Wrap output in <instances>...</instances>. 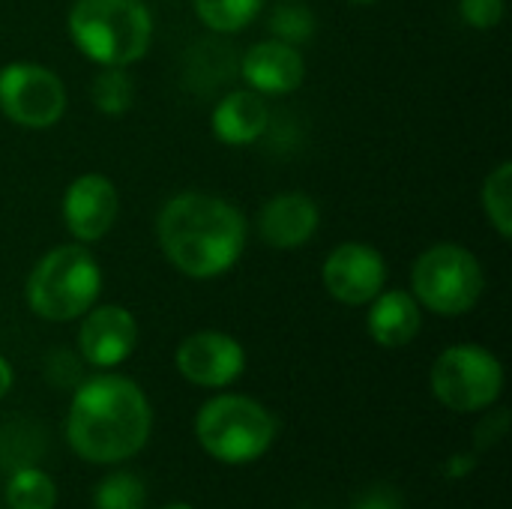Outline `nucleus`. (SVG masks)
Listing matches in <instances>:
<instances>
[{"label":"nucleus","instance_id":"18","mask_svg":"<svg viewBox=\"0 0 512 509\" xmlns=\"http://www.w3.org/2000/svg\"><path fill=\"white\" fill-rule=\"evenodd\" d=\"M90 99L99 114L120 117L132 108L135 99V84L126 75L123 66H102V72L90 84Z\"/></svg>","mask_w":512,"mask_h":509},{"label":"nucleus","instance_id":"28","mask_svg":"<svg viewBox=\"0 0 512 509\" xmlns=\"http://www.w3.org/2000/svg\"><path fill=\"white\" fill-rule=\"evenodd\" d=\"M282 3H297V0H282Z\"/></svg>","mask_w":512,"mask_h":509},{"label":"nucleus","instance_id":"25","mask_svg":"<svg viewBox=\"0 0 512 509\" xmlns=\"http://www.w3.org/2000/svg\"><path fill=\"white\" fill-rule=\"evenodd\" d=\"M12 366H9V360L6 357H0V399L12 390Z\"/></svg>","mask_w":512,"mask_h":509},{"label":"nucleus","instance_id":"11","mask_svg":"<svg viewBox=\"0 0 512 509\" xmlns=\"http://www.w3.org/2000/svg\"><path fill=\"white\" fill-rule=\"evenodd\" d=\"M60 210H63L66 231L78 243H96L111 231L120 210V195L105 174L90 171L69 183Z\"/></svg>","mask_w":512,"mask_h":509},{"label":"nucleus","instance_id":"17","mask_svg":"<svg viewBox=\"0 0 512 509\" xmlns=\"http://www.w3.org/2000/svg\"><path fill=\"white\" fill-rule=\"evenodd\" d=\"M483 213L492 222V228L510 240L512 237V162H501L489 177L483 180Z\"/></svg>","mask_w":512,"mask_h":509},{"label":"nucleus","instance_id":"3","mask_svg":"<svg viewBox=\"0 0 512 509\" xmlns=\"http://www.w3.org/2000/svg\"><path fill=\"white\" fill-rule=\"evenodd\" d=\"M69 36L96 66L138 63L153 39V15L144 0H75Z\"/></svg>","mask_w":512,"mask_h":509},{"label":"nucleus","instance_id":"10","mask_svg":"<svg viewBox=\"0 0 512 509\" xmlns=\"http://www.w3.org/2000/svg\"><path fill=\"white\" fill-rule=\"evenodd\" d=\"M177 372L195 384V387H228L234 384L243 369H246V351L243 345L219 330H201L192 333L180 342L177 354H174Z\"/></svg>","mask_w":512,"mask_h":509},{"label":"nucleus","instance_id":"22","mask_svg":"<svg viewBox=\"0 0 512 509\" xmlns=\"http://www.w3.org/2000/svg\"><path fill=\"white\" fill-rule=\"evenodd\" d=\"M267 24H270L273 39L288 42V45H300V42L312 39V33H315V18H312V12L300 0L276 6Z\"/></svg>","mask_w":512,"mask_h":509},{"label":"nucleus","instance_id":"20","mask_svg":"<svg viewBox=\"0 0 512 509\" xmlns=\"http://www.w3.org/2000/svg\"><path fill=\"white\" fill-rule=\"evenodd\" d=\"M6 504L9 509H54L57 489L48 474L21 468L6 483Z\"/></svg>","mask_w":512,"mask_h":509},{"label":"nucleus","instance_id":"19","mask_svg":"<svg viewBox=\"0 0 512 509\" xmlns=\"http://www.w3.org/2000/svg\"><path fill=\"white\" fill-rule=\"evenodd\" d=\"M261 9L264 0H195V15L216 33H237L249 27Z\"/></svg>","mask_w":512,"mask_h":509},{"label":"nucleus","instance_id":"2","mask_svg":"<svg viewBox=\"0 0 512 509\" xmlns=\"http://www.w3.org/2000/svg\"><path fill=\"white\" fill-rule=\"evenodd\" d=\"M150 423L147 396L135 381L99 375L78 387L66 420V438L81 459L114 465L147 444Z\"/></svg>","mask_w":512,"mask_h":509},{"label":"nucleus","instance_id":"7","mask_svg":"<svg viewBox=\"0 0 512 509\" xmlns=\"http://www.w3.org/2000/svg\"><path fill=\"white\" fill-rule=\"evenodd\" d=\"M504 390L498 357L480 345H453L432 366V393L441 405L459 414L495 405Z\"/></svg>","mask_w":512,"mask_h":509},{"label":"nucleus","instance_id":"16","mask_svg":"<svg viewBox=\"0 0 512 509\" xmlns=\"http://www.w3.org/2000/svg\"><path fill=\"white\" fill-rule=\"evenodd\" d=\"M369 336L384 345V348H402L408 342L417 339L420 327H423V309L414 300L411 291H381L372 303H369V318H366Z\"/></svg>","mask_w":512,"mask_h":509},{"label":"nucleus","instance_id":"12","mask_svg":"<svg viewBox=\"0 0 512 509\" xmlns=\"http://www.w3.org/2000/svg\"><path fill=\"white\" fill-rule=\"evenodd\" d=\"M138 342V324L129 309L105 303L84 312L78 327V351L96 369L120 366Z\"/></svg>","mask_w":512,"mask_h":509},{"label":"nucleus","instance_id":"26","mask_svg":"<svg viewBox=\"0 0 512 509\" xmlns=\"http://www.w3.org/2000/svg\"><path fill=\"white\" fill-rule=\"evenodd\" d=\"M351 3H357V6H369V3H378V0H351Z\"/></svg>","mask_w":512,"mask_h":509},{"label":"nucleus","instance_id":"21","mask_svg":"<svg viewBox=\"0 0 512 509\" xmlns=\"http://www.w3.org/2000/svg\"><path fill=\"white\" fill-rule=\"evenodd\" d=\"M147 492L135 474H111L96 486V509H144Z\"/></svg>","mask_w":512,"mask_h":509},{"label":"nucleus","instance_id":"9","mask_svg":"<svg viewBox=\"0 0 512 509\" xmlns=\"http://www.w3.org/2000/svg\"><path fill=\"white\" fill-rule=\"evenodd\" d=\"M324 288L345 306H369L387 285L384 255L360 240L336 246L321 267Z\"/></svg>","mask_w":512,"mask_h":509},{"label":"nucleus","instance_id":"14","mask_svg":"<svg viewBox=\"0 0 512 509\" xmlns=\"http://www.w3.org/2000/svg\"><path fill=\"white\" fill-rule=\"evenodd\" d=\"M321 225V210L306 192H282L258 213V234L273 249L306 246Z\"/></svg>","mask_w":512,"mask_h":509},{"label":"nucleus","instance_id":"4","mask_svg":"<svg viewBox=\"0 0 512 509\" xmlns=\"http://www.w3.org/2000/svg\"><path fill=\"white\" fill-rule=\"evenodd\" d=\"M99 291V261L84 249V243H69L36 261L24 285V300L42 321H75L96 306Z\"/></svg>","mask_w":512,"mask_h":509},{"label":"nucleus","instance_id":"13","mask_svg":"<svg viewBox=\"0 0 512 509\" xmlns=\"http://www.w3.org/2000/svg\"><path fill=\"white\" fill-rule=\"evenodd\" d=\"M240 75L249 84V90H255L261 96H282L303 84L306 60L297 51V45H288V42H279L270 36L264 42H255L243 54Z\"/></svg>","mask_w":512,"mask_h":509},{"label":"nucleus","instance_id":"24","mask_svg":"<svg viewBox=\"0 0 512 509\" xmlns=\"http://www.w3.org/2000/svg\"><path fill=\"white\" fill-rule=\"evenodd\" d=\"M354 509H402V501L393 489H372L357 498Z\"/></svg>","mask_w":512,"mask_h":509},{"label":"nucleus","instance_id":"15","mask_svg":"<svg viewBox=\"0 0 512 509\" xmlns=\"http://www.w3.org/2000/svg\"><path fill=\"white\" fill-rule=\"evenodd\" d=\"M210 126H213L216 141H222L228 147L255 144L270 126V105L261 93H255L249 87L234 90L216 102Z\"/></svg>","mask_w":512,"mask_h":509},{"label":"nucleus","instance_id":"23","mask_svg":"<svg viewBox=\"0 0 512 509\" xmlns=\"http://www.w3.org/2000/svg\"><path fill=\"white\" fill-rule=\"evenodd\" d=\"M459 15L474 30H492L504 18V0H459Z\"/></svg>","mask_w":512,"mask_h":509},{"label":"nucleus","instance_id":"1","mask_svg":"<svg viewBox=\"0 0 512 509\" xmlns=\"http://www.w3.org/2000/svg\"><path fill=\"white\" fill-rule=\"evenodd\" d=\"M156 237L174 270L189 279H216L246 252V216L219 195L180 192L159 210Z\"/></svg>","mask_w":512,"mask_h":509},{"label":"nucleus","instance_id":"6","mask_svg":"<svg viewBox=\"0 0 512 509\" xmlns=\"http://www.w3.org/2000/svg\"><path fill=\"white\" fill-rule=\"evenodd\" d=\"M198 444L219 462L243 465L264 456L276 438V423L264 405L246 396H216L195 417Z\"/></svg>","mask_w":512,"mask_h":509},{"label":"nucleus","instance_id":"8","mask_svg":"<svg viewBox=\"0 0 512 509\" xmlns=\"http://www.w3.org/2000/svg\"><path fill=\"white\" fill-rule=\"evenodd\" d=\"M0 111L21 129H51L66 111V84L48 66L15 60L0 69Z\"/></svg>","mask_w":512,"mask_h":509},{"label":"nucleus","instance_id":"27","mask_svg":"<svg viewBox=\"0 0 512 509\" xmlns=\"http://www.w3.org/2000/svg\"><path fill=\"white\" fill-rule=\"evenodd\" d=\"M165 509H192V507H186V504H171V507H165Z\"/></svg>","mask_w":512,"mask_h":509},{"label":"nucleus","instance_id":"5","mask_svg":"<svg viewBox=\"0 0 512 509\" xmlns=\"http://www.w3.org/2000/svg\"><path fill=\"white\" fill-rule=\"evenodd\" d=\"M486 291V273L477 255L459 243L429 246L411 270V294L420 309L444 318L471 312Z\"/></svg>","mask_w":512,"mask_h":509}]
</instances>
